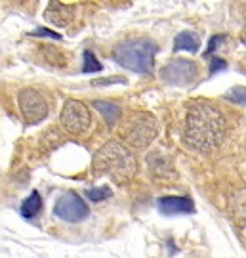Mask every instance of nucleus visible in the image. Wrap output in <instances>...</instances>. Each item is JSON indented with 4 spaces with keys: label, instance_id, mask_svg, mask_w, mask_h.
<instances>
[{
    "label": "nucleus",
    "instance_id": "nucleus-16",
    "mask_svg": "<svg viewBox=\"0 0 246 258\" xmlns=\"http://www.w3.org/2000/svg\"><path fill=\"white\" fill-rule=\"evenodd\" d=\"M225 98L229 102L238 103V105H246V86H233L225 92Z\"/></svg>",
    "mask_w": 246,
    "mask_h": 258
},
{
    "label": "nucleus",
    "instance_id": "nucleus-21",
    "mask_svg": "<svg viewBox=\"0 0 246 258\" xmlns=\"http://www.w3.org/2000/svg\"><path fill=\"white\" fill-rule=\"evenodd\" d=\"M109 83H124V79H120V77H113V79H101V81H98L96 84H109Z\"/></svg>",
    "mask_w": 246,
    "mask_h": 258
},
{
    "label": "nucleus",
    "instance_id": "nucleus-22",
    "mask_svg": "<svg viewBox=\"0 0 246 258\" xmlns=\"http://www.w3.org/2000/svg\"><path fill=\"white\" fill-rule=\"evenodd\" d=\"M221 40H223V37L212 38V40H210V48H208V54H210V52H214V50H216V48H218V44H219V42H221Z\"/></svg>",
    "mask_w": 246,
    "mask_h": 258
},
{
    "label": "nucleus",
    "instance_id": "nucleus-19",
    "mask_svg": "<svg viewBox=\"0 0 246 258\" xmlns=\"http://www.w3.org/2000/svg\"><path fill=\"white\" fill-rule=\"evenodd\" d=\"M35 35L37 37H50V38H61L57 33H54V31H48V29H37L35 31Z\"/></svg>",
    "mask_w": 246,
    "mask_h": 258
},
{
    "label": "nucleus",
    "instance_id": "nucleus-10",
    "mask_svg": "<svg viewBox=\"0 0 246 258\" xmlns=\"http://www.w3.org/2000/svg\"><path fill=\"white\" fill-rule=\"evenodd\" d=\"M147 168H149V172L155 178H160V180H174L178 176L172 159L168 155L158 153V151L149 153V157H147Z\"/></svg>",
    "mask_w": 246,
    "mask_h": 258
},
{
    "label": "nucleus",
    "instance_id": "nucleus-1",
    "mask_svg": "<svg viewBox=\"0 0 246 258\" xmlns=\"http://www.w3.org/2000/svg\"><path fill=\"white\" fill-rule=\"evenodd\" d=\"M227 132V122L221 111L208 102H195L187 111L183 140L195 151L208 153L221 146Z\"/></svg>",
    "mask_w": 246,
    "mask_h": 258
},
{
    "label": "nucleus",
    "instance_id": "nucleus-9",
    "mask_svg": "<svg viewBox=\"0 0 246 258\" xmlns=\"http://www.w3.org/2000/svg\"><path fill=\"white\" fill-rule=\"evenodd\" d=\"M156 209L164 216H178V214H191L195 212L191 197H182V195H170V197H160L156 201Z\"/></svg>",
    "mask_w": 246,
    "mask_h": 258
},
{
    "label": "nucleus",
    "instance_id": "nucleus-3",
    "mask_svg": "<svg viewBox=\"0 0 246 258\" xmlns=\"http://www.w3.org/2000/svg\"><path fill=\"white\" fill-rule=\"evenodd\" d=\"M156 44L149 38H130L115 46L113 59L139 75H147L155 65Z\"/></svg>",
    "mask_w": 246,
    "mask_h": 258
},
{
    "label": "nucleus",
    "instance_id": "nucleus-2",
    "mask_svg": "<svg viewBox=\"0 0 246 258\" xmlns=\"http://www.w3.org/2000/svg\"><path fill=\"white\" fill-rule=\"evenodd\" d=\"M137 170V161L134 153L120 144L119 140H111L105 146H101L92 161V172L94 176H111L115 184H126L130 182Z\"/></svg>",
    "mask_w": 246,
    "mask_h": 258
},
{
    "label": "nucleus",
    "instance_id": "nucleus-14",
    "mask_svg": "<svg viewBox=\"0 0 246 258\" xmlns=\"http://www.w3.org/2000/svg\"><path fill=\"white\" fill-rule=\"evenodd\" d=\"M40 209H42V197H40V194H38V191H33V194L29 195L27 199L21 203V209H19V212H21V216H23V218L31 220V218L38 216Z\"/></svg>",
    "mask_w": 246,
    "mask_h": 258
},
{
    "label": "nucleus",
    "instance_id": "nucleus-5",
    "mask_svg": "<svg viewBox=\"0 0 246 258\" xmlns=\"http://www.w3.org/2000/svg\"><path fill=\"white\" fill-rule=\"evenodd\" d=\"M18 102L21 117L27 124L42 122L48 117V113H50V105H48V100L44 98V94H40L35 88H23L18 96Z\"/></svg>",
    "mask_w": 246,
    "mask_h": 258
},
{
    "label": "nucleus",
    "instance_id": "nucleus-13",
    "mask_svg": "<svg viewBox=\"0 0 246 258\" xmlns=\"http://www.w3.org/2000/svg\"><path fill=\"white\" fill-rule=\"evenodd\" d=\"M199 48H201V38L197 37L195 33H191V31H183L174 40V52H182V50L197 52Z\"/></svg>",
    "mask_w": 246,
    "mask_h": 258
},
{
    "label": "nucleus",
    "instance_id": "nucleus-17",
    "mask_svg": "<svg viewBox=\"0 0 246 258\" xmlns=\"http://www.w3.org/2000/svg\"><path fill=\"white\" fill-rule=\"evenodd\" d=\"M101 67L103 65L94 57V54L88 52V50H84V67H82V71L84 73H92V71H101Z\"/></svg>",
    "mask_w": 246,
    "mask_h": 258
},
{
    "label": "nucleus",
    "instance_id": "nucleus-4",
    "mask_svg": "<svg viewBox=\"0 0 246 258\" xmlns=\"http://www.w3.org/2000/svg\"><path fill=\"white\" fill-rule=\"evenodd\" d=\"M156 134H158L156 119L149 113H143V111L134 113L122 128L124 142L136 149H145L147 146H151L153 140L156 138Z\"/></svg>",
    "mask_w": 246,
    "mask_h": 258
},
{
    "label": "nucleus",
    "instance_id": "nucleus-7",
    "mask_svg": "<svg viewBox=\"0 0 246 258\" xmlns=\"http://www.w3.org/2000/svg\"><path fill=\"white\" fill-rule=\"evenodd\" d=\"M54 214L63 222L74 224V222H82L88 218L90 207H88V203H84V199L78 194L67 191L57 199V203L54 207Z\"/></svg>",
    "mask_w": 246,
    "mask_h": 258
},
{
    "label": "nucleus",
    "instance_id": "nucleus-8",
    "mask_svg": "<svg viewBox=\"0 0 246 258\" xmlns=\"http://www.w3.org/2000/svg\"><path fill=\"white\" fill-rule=\"evenodd\" d=\"M197 75H199V69L195 61H189V59H174L160 69V79L164 83L176 84V86L191 84L197 79Z\"/></svg>",
    "mask_w": 246,
    "mask_h": 258
},
{
    "label": "nucleus",
    "instance_id": "nucleus-20",
    "mask_svg": "<svg viewBox=\"0 0 246 258\" xmlns=\"http://www.w3.org/2000/svg\"><path fill=\"white\" fill-rule=\"evenodd\" d=\"M221 69H225V61H223V59H214V61H212V67H210V71L216 73V71H221Z\"/></svg>",
    "mask_w": 246,
    "mask_h": 258
},
{
    "label": "nucleus",
    "instance_id": "nucleus-15",
    "mask_svg": "<svg viewBox=\"0 0 246 258\" xmlns=\"http://www.w3.org/2000/svg\"><path fill=\"white\" fill-rule=\"evenodd\" d=\"M94 107L100 111V115L103 117V120L109 124V126H113L117 120L120 119V107L119 105H115V103H109V102H101V100H96L94 102Z\"/></svg>",
    "mask_w": 246,
    "mask_h": 258
},
{
    "label": "nucleus",
    "instance_id": "nucleus-18",
    "mask_svg": "<svg viewBox=\"0 0 246 258\" xmlns=\"http://www.w3.org/2000/svg\"><path fill=\"white\" fill-rule=\"evenodd\" d=\"M86 197L90 199L92 203H100L103 199L111 197V189L109 187H94V189H88V191H86Z\"/></svg>",
    "mask_w": 246,
    "mask_h": 258
},
{
    "label": "nucleus",
    "instance_id": "nucleus-6",
    "mask_svg": "<svg viewBox=\"0 0 246 258\" xmlns=\"http://www.w3.org/2000/svg\"><path fill=\"white\" fill-rule=\"evenodd\" d=\"M59 122H61L65 132L78 136V134H84L86 130L90 128L92 115L88 107L82 102H78V100H67L63 103L61 115H59Z\"/></svg>",
    "mask_w": 246,
    "mask_h": 258
},
{
    "label": "nucleus",
    "instance_id": "nucleus-12",
    "mask_svg": "<svg viewBox=\"0 0 246 258\" xmlns=\"http://www.w3.org/2000/svg\"><path fill=\"white\" fill-rule=\"evenodd\" d=\"M229 214H231V220L235 222L238 228H246V187L231 195Z\"/></svg>",
    "mask_w": 246,
    "mask_h": 258
},
{
    "label": "nucleus",
    "instance_id": "nucleus-11",
    "mask_svg": "<svg viewBox=\"0 0 246 258\" xmlns=\"http://www.w3.org/2000/svg\"><path fill=\"white\" fill-rule=\"evenodd\" d=\"M74 16V8L63 2H50L48 8L44 12V18L48 19V23H52L55 27H67Z\"/></svg>",
    "mask_w": 246,
    "mask_h": 258
}]
</instances>
